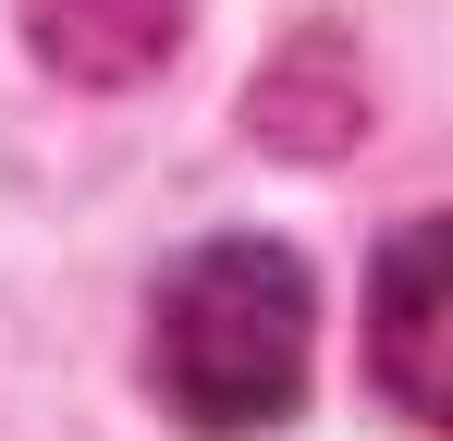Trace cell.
<instances>
[{
    "label": "cell",
    "mask_w": 453,
    "mask_h": 441,
    "mask_svg": "<svg viewBox=\"0 0 453 441\" xmlns=\"http://www.w3.org/2000/svg\"><path fill=\"white\" fill-rule=\"evenodd\" d=\"M245 123L270 147H295V159H331V147L368 135V74H356V37H331V25H306L282 62L245 86Z\"/></svg>",
    "instance_id": "obj_3"
},
{
    "label": "cell",
    "mask_w": 453,
    "mask_h": 441,
    "mask_svg": "<svg viewBox=\"0 0 453 441\" xmlns=\"http://www.w3.org/2000/svg\"><path fill=\"white\" fill-rule=\"evenodd\" d=\"M306 344H319V294L295 245L209 233L148 282V392L196 441L282 429L306 405Z\"/></svg>",
    "instance_id": "obj_1"
},
{
    "label": "cell",
    "mask_w": 453,
    "mask_h": 441,
    "mask_svg": "<svg viewBox=\"0 0 453 441\" xmlns=\"http://www.w3.org/2000/svg\"><path fill=\"white\" fill-rule=\"evenodd\" d=\"M12 12H25V50L62 86H135L184 50L196 0H12Z\"/></svg>",
    "instance_id": "obj_2"
},
{
    "label": "cell",
    "mask_w": 453,
    "mask_h": 441,
    "mask_svg": "<svg viewBox=\"0 0 453 441\" xmlns=\"http://www.w3.org/2000/svg\"><path fill=\"white\" fill-rule=\"evenodd\" d=\"M429 319H441V220H404L380 258V380L417 429H441V368H429Z\"/></svg>",
    "instance_id": "obj_4"
}]
</instances>
